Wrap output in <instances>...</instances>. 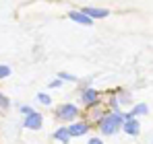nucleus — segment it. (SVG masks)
<instances>
[{
  "instance_id": "1a4fd4ad",
  "label": "nucleus",
  "mask_w": 153,
  "mask_h": 144,
  "mask_svg": "<svg viewBox=\"0 0 153 144\" xmlns=\"http://www.w3.org/2000/svg\"><path fill=\"white\" fill-rule=\"evenodd\" d=\"M68 19L71 21H75V23H81V25H89L93 23V19H89V17H85L81 10H68Z\"/></svg>"
},
{
  "instance_id": "6ab92c4d",
  "label": "nucleus",
  "mask_w": 153,
  "mask_h": 144,
  "mask_svg": "<svg viewBox=\"0 0 153 144\" xmlns=\"http://www.w3.org/2000/svg\"><path fill=\"white\" fill-rule=\"evenodd\" d=\"M89 144H103V142H102V138H91Z\"/></svg>"
},
{
  "instance_id": "ddd939ff",
  "label": "nucleus",
  "mask_w": 153,
  "mask_h": 144,
  "mask_svg": "<svg viewBox=\"0 0 153 144\" xmlns=\"http://www.w3.org/2000/svg\"><path fill=\"white\" fill-rule=\"evenodd\" d=\"M8 107H10V99L0 93V109H8Z\"/></svg>"
},
{
  "instance_id": "f3484780",
  "label": "nucleus",
  "mask_w": 153,
  "mask_h": 144,
  "mask_svg": "<svg viewBox=\"0 0 153 144\" xmlns=\"http://www.w3.org/2000/svg\"><path fill=\"white\" fill-rule=\"evenodd\" d=\"M110 105H112V109H114V111H120V107H118V101H116V97H112V99H110Z\"/></svg>"
},
{
  "instance_id": "20e7f679",
  "label": "nucleus",
  "mask_w": 153,
  "mask_h": 144,
  "mask_svg": "<svg viewBox=\"0 0 153 144\" xmlns=\"http://www.w3.org/2000/svg\"><path fill=\"white\" fill-rule=\"evenodd\" d=\"M42 123H44V118L37 111H31L29 115H25V121H23V126H25L27 130H39Z\"/></svg>"
},
{
  "instance_id": "9d476101",
  "label": "nucleus",
  "mask_w": 153,
  "mask_h": 144,
  "mask_svg": "<svg viewBox=\"0 0 153 144\" xmlns=\"http://www.w3.org/2000/svg\"><path fill=\"white\" fill-rule=\"evenodd\" d=\"M147 111H149V107H147L145 103H139V105H134V107H132V111L122 113V115H124V120H130V118H134V115H145Z\"/></svg>"
},
{
  "instance_id": "f257e3e1",
  "label": "nucleus",
  "mask_w": 153,
  "mask_h": 144,
  "mask_svg": "<svg viewBox=\"0 0 153 144\" xmlns=\"http://www.w3.org/2000/svg\"><path fill=\"white\" fill-rule=\"evenodd\" d=\"M122 121H124V115L120 111H112V113H105L97 126H100L102 134H108L110 136V134H116L122 128Z\"/></svg>"
},
{
  "instance_id": "f03ea898",
  "label": "nucleus",
  "mask_w": 153,
  "mask_h": 144,
  "mask_svg": "<svg viewBox=\"0 0 153 144\" xmlns=\"http://www.w3.org/2000/svg\"><path fill=\"white\" fill-rule=\"evenodd\" d=\"M56 118L60 121H73L79 118V107L73 103H62L56 107Z\"/></svg>"
},
{
  "instance_id": "4468645a",
  "label": "nucleus",
  "mask_w": 153,
  "mask_h": 144,
  "mask_svg": "<svg viewBox=\"0 0 153 144\" xmlns=\"http://www.w3.org/2000/svg\"><path fill=\"white\" fill-rule=\"evenodd\" d=\"M6 76H10V66L0 64V80H2V78H6Z\"/></svg>"
},
{
  "instance_id": "a211bd4d",
  "label": "nucleus",
  "mask_w": 153,
  "mask_h": 144,
  "mask_svg": "<svg viewBox=\"0 0 153 144\" xmlns=\"http://www.w3.org/2000/svg\"><path fill=\"white\" fill-rule=\"evenodd\" d=\"M19 111H21V113H25V115H29L33 109H31V107H27V105H21V107H19Z\"/></svg>"
},
{
  "instance_id": "9b49d317",
  "label": "nucleus",
  "mask_w": 153,
  "mask_h": 144,
  "mask_svg": "<svg viewBox=\"0 0 153 144\" xmlns=\"http://www.w3.org/2000/svg\"><path fill=\"white\" fill-rule=\"evenodd\" d=\"M54 138L60 140V142H64V144H68V140H71L68 128H60V130H56V132H54Z\"/></svg>"
},
{
  "instance_id": "7ed1b4c3",
  "label": "nucleus",
  "mask_w": 153,
  "mask_h": 144,
  "mask_svg": "<svg viewBox=\"0 0 153 144\" xmlns=\"http://www.w3.org/2000/svg\"><path fill=\"white\" fill-rule=\"evenodd\" d=\"M103 115H105V111H103L102 101H100V103H93V105H89V107L85 109V118H87V123H89V126H91L93 121L100 123Z\"/></svg>"
},
{
  "instance_id": "39448f33",
  "label": "nucleus",
  "mask_w": 153,
  "mask_h": 144,
  "mask_svg": "<svg viewBox=\"0 0 153 144\" xmlns=\"http://www.w3.org/2000/svg\"><path fill=\"white\" fill-rule=\"evenodd\" d=\"M100 91H95V89H85L83 93H81V101H83V105L85 107H89V105H93V103H100L102 99H100Z\"/></svg>"
},
{
  "instance_id": "dca6fc26",
  "label": "nucleus",
  "mask_w": 153,
  "mask_h": 144,
  "mask_svg": "<svg viewBox=\"0 0 153 144\" xmlns=\"http://www.w3.org/2000/svg\"><path fill=\"white\" fill-rule=\"evenodd\" d=\"M60 84H62V80H60V78H54L52 82H48V87H50V89H58Z\"/></svg>"
},
{
  "instance_id": "2eb2a0df",
  "label": "nucleus",
  "mask_w": 153,
  "mask_h": 144,
  "mask_svg": "<svg viewBox=\"0 0 153 144\" xmlns=\"http://www.w3.org/2000/svg\"><path fill=\"white\" fill-rule=\"evenodd\" d=\"M58 78H60V80H71V82H75V80H76L75 74H68V72H60Z\"/></svg>"
},
{
  "instance_id": "6e6552de",
  "label": "nucleus",
  "mask_w": 153,
  "mask_h": 144,
  "mask_svg": "<svg viewBox=\"0 0 153 144\" xmlns=\"http://www.w3.org/2000/svg\"><path fill=\"white\" fill-rule=\"evenodd\" d=\"M87 132H89V123H87V121H79V123H71V126H68L71 138H73V136H83V134H87Z\"/></svg>"
},
{
  "instance_id": "423d86ee",
  "label": "nucleus",
  "mask_w": 153,
  "mask_h": 144,
  "mask_svg": "<svg viewBox=\"0 0 153 144\" xmlns=\"http://www.w3.org/2000/svg\"><path fill=\"white\" fill-rule=\"evenodd\" d=\"M81 12H83L85 17H89V19H103V17L110 15L108 8H91V6H83Z\"/></svg>"
},
{
  "instance_id": "0eeeda50",
  "label": "nucleus",
  "mask_w": 153,
  "mask_h": 144,
  "mask_svg": "<svg viewBox=\"0 0 153 144\" xmlns=\"http://www.w3.org/2000/svg\"><path fill=\"white\" fill-rule=\"evenodd\" d=\"M122 130H124L126 134H130V136H137V134L141 132V123L134 120V118H130V120L122 121Z\"/></svg>"
},
{
  "instance_id": "f8f14e48",
  "label": "nucleus",
  "mask_w": 153,
  "mask_h": 144,
  "mask_svg": "<svg viewBox=\"0 0 153 144\" xmlns=\"http://www.w3.org/2000/svg\"><path fill=\"white\" fill-rule=\"evenodd\" d=\"M37 101H39L42 105H50V103H52L50 95H46V93H37Z\"/></svg>"
}]
</instances>
